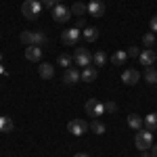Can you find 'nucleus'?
Wrapping results in <instances>:
<instances>
[{"label": "nucleus", "instance_id": "dca6fc26", "mask_svg": "<svg viewBox=\"0 0 157 157\" xmlns=\"http://www.w3.org/2000/svg\"><path fill=\"white\" fill-rule=\"evenodd\" d=\"M15 130V124H13L11 117H6V115H0V132H13Z\"/></svg>", "mask_w": 157, "mask_h": 157}, {"label": "nucleus", "instance_id": "0eeeda50", "mask_svg": "<svg viewBox=\"0 0 157 157\" xmlns=\"http://www.w3.org/2000/svg\"><path fill=\"white\" fill-rule=\"evenodd\" d=\"M67 130H69L73 136H82L86 130H90V124L86 120H71L67 124Z\"/></svg>", "mask_w": 157, "mask_h": 157}, {"label": "nucleus", "instance_id": "f704fd0d", "mask_svg": "<svg viewBox=\"0 0 157 157\" xmlns=\"http://www.w3.org/2000/svg\"><path fill=\"white\" fill-rule=\"evenodd\" d=\"M143 153V157H151V153H147V151H140Z\"/></svg>", "mask_w": 157, "mask_h": 157}, {"label": "nucleus", "instance_id": "412c9836", "mask_svg": "<svg viewBox=\"0 0 157 157\" xmlns=\"http://www.w3.org/2000/svg\"><path fill=\"white\" fill-rule=\"evenodd\" d=\"M128 59V52H124V50H115L113 52V57H111V63L113 65H124V61Z\"/></svg>", "mask_w": 157, "mask_h": 157}, {"label": "nucleus", "instance_id": "6e6552de", "mask_svg": "<svg viewBox=\"0 0 157 157\" xmlns=\"http://www.w3.org/2000/svg\"><path fill=\"white\" fill-rule=\"evenodd\" d=\"M121 82L128 86H134L140 82V71L138 69H124V73H121Z\"/></svg>", "mask_w": 157, "mask_h": 157}, {"label": "nucleus", "instance_id": "e433bc0d", "mask_svg": "<svg viewBox=\"0 0 157 157\" xmlns=\"http://www.w3.org/2000/svg\"><path fill=\"white\" fill-rule=\"evenodd\" d=\"M40 2H44V0H40Z\"/></svg>", "mask_w": 157, "mask_h": 157}, {"label": "nucleus", "instance_id": "2f4dec72", "mask_svg": "<svg viewBox=\"0 0 157 157\" xmlns=\"http://www.w3.org/2000/svg\"><path fill=\"white\" fill-rule=\"evenodd\" d=\"M75 27H78V29H82V27H86V21H84V17H80V19H78V23H75Z\"/></svg>", "mask_w": 157, "mask_h": 157}, {"label": "nucleus", "instance_id": "5701e85b", "mask_svg": "<svg viewBox=\"0 0 157 157\" xmlns=\"http://www.w3.org/2000/svg\"><path fill=\"white\" fill-rule=\"evenodd\" d=\"M46 42V36L42 32H32V46H40Z\"/></svg>", "mask_w": 157, "mask_h": 157}, {"label": "nucleus", "instance_id": "a211bd4d", "mask_svg": "<svg viewBox=\"0 0 157 157\" xmlns=\"http://www.w3.org/2000/svg\"><path fill=\"white\" fill-rule=\"evenodd\" d=\"M92 63H94L97 67H103V65H107V55H105V50H97V52L92 55Z\"/></svg>", "mask_w": 157, "mask_h": 157}, {"label": "nucleus", "instance_id": "cd10ccee", "mask_svg": "<svg viewBox=\"0 0 157 157\" xmlns=\"http://www.w3.org/2000/svg\"><path fill=\"white\" fill-rule=\"evenodd\" d=\"M115 111H117V105L113 101H107L105 103V113H115Z\"/></svg>", "mask_w": 157, "mask_h": 157}, {"label": "nucleus", "instance_id": "7ed1b4c3", "mask_svg": "<svg viewBox=\"0 0 157 157\" xmlns=\"http://www.w3.org/2000/svg\"><path fill=\"white\" fill-rule=\"evenodd\" d=\"M73 61H75V65H80V67L84 69V67H90L92 57H90V52H88L86 46H78L75 52H73Z\"/></svg>", "mask_w": 157, "mask_h": 157}, {"label": "nucleus", "instance_id": "f03ea898", "mask_svg": "<svg viewBox=\"0 0 157 157\" xmlns=\"http://www.w3.org/2000/svg\"><path fill=\"white\" fill-rule=\"evenodd\" d=\"M134 145L138 151H147V149H151L153 147V132L151 130H138L136 136H134Z\"/></svg>", "mask_w": 157, "mask_h": 157}, {"label": "nucleus", "instance_id": "1a4fd4ad", "mask_svg": "<svg viewBox=\"0 0 157 157\" xmlns=\"http://www.w3.org/2000/svg\"><path fill=\"white\" fill-rule=\"evenodd\" d=\"M86 9H88V13H90L92 17H103V15H105V2H103V0H90V2L86 4Z\"/></svg>", "mask_w": 157, "mask_h": 157}, {"label": "nucleus", "instance_id": "c756f323", "mask_svg": "<svg viewBox=\"0 0 157 157\" xmlns=\"http://www.w3.org/2000/svg\"><path fill=\"white\" fill-rule=\"evenodd\" d=\"M42 4H44V6H48V9H55L57 4H61V0H44Z\"/></svg>", "mask_w": 157, "mask_h": 157}, {"label": "nucleus", "instance_id": "423d86ee", "mask_svg": "<svg viewBox=\"0 0 157 157\" xmlns=\"http://www.w3.org/2000/svg\"><path fill=\"white\" fill-rule=\"evenodd\" d=\"M52 19H55L57 23H67V21L71 19V9H67L65 4H57V6L52 9Z\"/></svg>", "mask_w": 157, "mask_h": 157}, {"label": "nucleus", "instance_id": "473e14b6", "mask_svg": "<svg viewBox=\"0 0 157 157\" xmlns=\"http://www.w3.org/2000/svg\"><path fill=\"white\" fill-rule=\"evenodd\" d=\"M151 155H153V157H157V145H153V147H151Z\"/></svg>", "mask_w": 157, "mask_h": 157}, {"label": "nucleus", "instance_id": "4468645a", "mask_svg": "<svg viewBox=\"0 0 157 157\" xmlns=\"http://www.w3.org/2000/svg\"><path fill=\"white\" fill-rule=\"evenodd\" d=\"M128 126H130L132 130H136V132H138V130H143L145 121H143V117H140L138 113H130V115H128Z\"/></svg>", "mask_w": 157, "mask_h": 157}, {"label": "nucleus", "instance_id": "393cba45", "mask_svg": "<svg viewBox=\"0 0 157 157\" xmlns=\"http://www.w3.org/2000/svg\"><path fill=\"white\" fill-rule=\"evenodd\" d=\"M71 13H73V15H78V17H82V15H86V13H88V9H86L84 2H73Z\"/></svg>", "mask_w": 157, "mask_h": 157}, {"label": "nucleus", "instance_id": "c9c22d12", "mask_svg": "<svg viewBox=\"0 0 157 157\" xmlns=\"http://www.w3.org/2000/svg\"><path fill=\"white\" fill-rule=\"evenodd\" d=\"M0 59H2V52H0Z\"/></svg>", "mask_w": 157, "mask_h": 157}, {"label": "nucleus", "instance_id": "72a5a7b5", "mask_svg": "<svg viewBox=\"0 0 157 157\" xmlns=\"http://www.w3.org/2000/svg\"><path fill=\"white\" fill-rule=\"evenodd\" d=\"M73 157H90V155H86V153H75Z\"/></svg>", "mask_w": 157, "mask_h": 157}, {"label": "nucleus", "instance_id": "6ab92c4d", "mask_svg": "<svg viewBox=\"0 0 157 157\" xmlns=\"http://www.w3.org/2000/svg\"><path fill=\"white\" fill-rule=\"evenodd\" d=\"M143 121H145V128H147V130H151V132L157 130V113H149Z\"/></svg>", "mask_w": 157, "mask_h": 157}, {"label": "nucleus", "instance_id": "7c9ffc66", "mask_svg": "<svg viewBox=\"0 0 157 157\" xmlns=\"http://www.w3.org/2000/svg\"><path fill=\"white\" fill-rule=\"evenodd\" d=\"M149 29H151L153 34H157V15L153 17V19H151V23H149Z\"/></svg>", "mask_w": 157, "mask_h": 157}, {"label": "nucleus", "instance_id": "c85d7f7f", "mask_svg": "<svg viewBox=\"0 0 157 157\" xmlns=\"http://www.w3.org/2000/svg\"><path fill=\"white\" fill-rule=\"evenodd\" d=\"M128 52V57H138L140 55V50H138V46H130V48L126 50Z\"/></svg>", "mask_w": 157, "mask_h": 157}, {"label": "nucleus", "instance_id": "4c0bfd02", "mask_svg": "<svg viewBox=\"0 0 157 157\" xmlns=\"http://www.w3.org/2000/svg\"><path fill=\"white\" fill-rule=\"evenodd\" d=\"M61 2H63V0H61Z\"/></svg>", "mask_w": 157, "mask_h": 157}, {"label": "nucleus", "instance_id": "f8f14e48", "mask_svg": "<svg viewBox=\"0 0 157 157\" xmlns=\"http://www.w3.org/2000/svg\"><path fill=\"white\" fill-rule=\"evenodd\" d=\"M82 78V73L78 71V69H73V67H69V69H65V73H63V82L67 86H71V84H75L78 80Z\"/></svg>", "mask_w": 157, "mask_h": 157}, {"label": "nucleus", "instance_id": "f3484780", "mask_svg": "<svg viewBox=\"0 0 157 157\" xmlns=\"http://www.w3.org/2000/svg\"><path fill=\"white\" fill-rule=\"evenodd\" d=\"M97 75H98L97 67H84V71H82V80L90 84V82H94V80H97Z\"/></svg>", "mask_w": 157, "mask_h": 157}, {"label": "nucleus", "instance_id": "2eb2a0df", "mask_svg": "<svg viewBox=\"0 0 157 157\" xmlns=\"http://www.w3.org/2000/svg\"><path fill=\"white\" fill-rule=\"evenodd\" d=\"M82 36H84L86 42H94V40L98 38V29H97V27H92V25H86L84 32H82Z\"/></svg>", "mask_w": 157, "mask_h": 157}, {"label": "nucleus", "instance_id": "9b49d317", "mask_svg": "<svg viewBox=\"0 0 157 157\" xmlns=\"http://www.w3.org/2000/svg\"><path fill=\"white\" fill-rule=\"evenodd\" d=\"M25 59L32 61V63H40V59H42V48L40 46H27L25 48Z\"/></svg>", "mask_w": 157, "mask_h": 157}, {"label": "nucleus", "instance_id": "a878e982", "mask_svg": "<svg viewBox=\"0 0 157 157\" xmlns=\"http://www.w3.org/2000/svg\"><path fill=\"white\" fill-rule=\"evenodd\" d=\"M90 132H94V134H105V124L103 121H90Z\"/></svg>", "mask_w": 157, "mask_h": 157}, {"label": "nucleus", "instance_id": "9d476101", "mask_svg": "<svg viewBox=\"0 0 157 157\" xmlns=\"http://www.w3.org/2000/svg\"><path fill=\"white\" fill-rule=\"evenodd\" d=\"M138 59H140V63H143L145 67H151V65L157 61V55H155L153 48H147V50H143V52L138 55Z\"/></svg>", "mask_w": 157, "mask_h": 157}, {"label": "nucleus", "instance_id": "4be33fe9", "mask_svg": "<svg viewBox=\"0 0 157 157\" xmlns=\"http://www.w3.org/2000/svg\"><path fill=\"white\" fill-rule=\"evenodd\" d=\"M71 61H73L71 55H61L59 59H57V65L63 67V69H69V67H71Z\"/></svg>", "mask_w": 157, "mask_h": 157}, {"label": "nucleus", "instance_id": "39448f33", "mask_svg": "<svg viewBox=\"0 0 157 157\" xmlns=\"http://www.w3.org/2000/svg\"><path fill=\"white\" fill-rule=\"evenodd\" d=\"M84 107H86V113L92 115V117H101V115H105V103H101V101H97V98H88Z\"/></svg>", "mask_w": 157, "mask_h": 157}, {"label": "nucleus", "instance_id": "f257e3e1", "mask_svg": "<svg viewBox=\"0 0 157 157\" xmlns=\"http://www.w3.org/2000/svg\"><path fill=\"white\" fill-rule=\"evenodd\" d=\"M21 13L25 19H38L42 13V2L40 0H25L21 4Z\"/></svg>", "mask_w": 157, "mask_h": 157}, {"label": "nucleus", "instance_id": "aec40b11", "mask_svg": "<svg viewBox=\"0 0 157 157\" xmlns=\"http://www.w3.org/2000/svg\"><path fill=\"white\" fill-rule=\"evenodd\" d=\"M143 80H145L147 84H157V69L153 67H147L145 75H143Z\"/></svg>", "mask_w": 157, "mask_h": 157}, {"label": "nucleus", "instance_id": "20e7f679", "mask_svg": "<svg viewBox=\"0 0 157 157\" xmlns=\"http://www.w3.org/2000/svg\"><path fill=\"white\" fill-rule=\"evenodd\" d=\"M80 29L73 25V27H69V29H65L63 34H61V42L65 44V46H75L78 42H80Z\"/></svg>", "mask_w": 157, "mask_h": 157}, {"label": "nucleus", "instance_id": "b1692460", "mask_svg": "<svg viewBox=\"0 0 157 157\" xmlns=\"http://www.w3.org/2000/svg\"><path fill=\"white\" fill-rule=\"evenodd\" d=\"M143 44H145L147 48L155 46V44H157V38H155V34H153V32H147L145 36H143Z\"/></svg>", "mask_w": 157, "mask_h": 157}, {"label": "nucleus", "instance_id": "bb28decb", "mask_svg": "<svg viewBox=\"0 0 157 157\" xmlns=\"http://www.w3.org/2000/svg\"><path fill=\"white\" fill-rule=\"evenodd\" d=\"M19 40H21L23 44H27V46H32V32H21Z\"/></svg>", "mask_w": 157, "mask_h": 157}, {"label": "nucleus", "instance_id": "ddd939ff", "mask_svg": "<svg viewBox=\"0 0 157 157\" xmlns=\"http://www.w3.org/2000/svg\"><path fill=\"white\" fill-rule=\"evenodd\" d=\"M38 73H40L42 80H52V78H55V67H52L50 63H40Z\"/></svg>", "mask_w": 157, "mask_h": 157}]
</instances>
